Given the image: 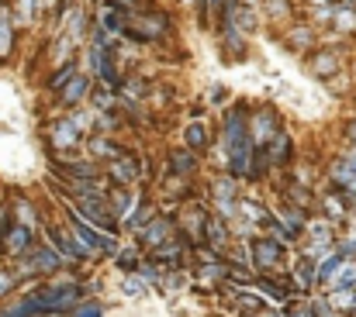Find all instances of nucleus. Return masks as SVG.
Masks as SVG:
<instances>
[{
    "mask_svg": "<svg viewBox=\"0 0 356 317\" xmlns=\"http://www.w3.org/2000/svg\"><path fill=\"white\" fill-rule=\"evenodd\" d=\"M353 148H356V145H353Z\"/></svg>",
    "mask_w": 356,
    "mask_h": 317,
    "instance_id": "obj_39",
    "label": "nucleus"
},
{
    "mask_svg": "<svg viewBox=\"0 0 356 317\" xmlns=\"http://www.w3.org/2000/svg\"><path fill=\"white\" fill-rule=\"evenodd\" d=\"M17 52V24L10 14V3L0 7V66L10 62V55Z\"/></svg>",
    "mask_w": 356,
    "mask_h": 317,
    "instance_id": "obj_17",
    "label": "nucleus"
},
{
    "mask_svg": "<svg viewBox=\"0 0 356 317\" xmlns=\"http://www.w3.org/2000/svg\"><path fill=\"white\" fill-rule=\"evenodd\" d=\"M80 73V59H66V62H59V66H52V73H49V80H45V94H59L73 76Z\"/></svg>",
    "mask_w": 356,
    "mask_h": 317,
    "instance_id": "obj_20",
    "label": "nucleus"
},
{
    "mask_svg": "<svg viewBox=\"0 0 356 317\" xmlns=\"http://www.w3.org/2000/svg\"><path fill=\"white\" fill-rule=\"evenodd\" d=\"M329 28L336 35H356V0H336V14Z\"/></svg>",
    "mask_w": 356,
    "mask_h": 317,
    "instance_id": "obj_22",
    "label": "nucleus"
},
{
    "mask_svg": "<svg viewBox=\"0 0 356 317\" xmlns=\"http://www.w3.org/2000/svg\"><path fill=\"white\" fill-rule=\"evenodd\" d=\"M197 169H201V152H194V148H187V145L166 152V176H173V180H191Z\"/></svg>",
    "mask_w": 356,
    "mask_h": 317,
    "instance_id": "obj_14",
    "label": "nucleus"
},
{
    "mask_svg": "<svg viewBox=\"0 0 356 317\" xmlns=\"http://www.w3.org/2000/svg\"><path fill=\"white\" fill-rule=\"evenodd\" d=\"M294 286H298V293H312L318 286V262L312 255L294 262Z\"/></svg>",
    "mask_w": 356,
    "mask_h": 317,
    "instance_id": "obj_19",
    "label": "nucleus"
},
{
    "mask_svg": "<svg viewBox=\"0 0 356 317\" xmlns=\"http://www.w3.org/2000/svg\"><path fill=\"white\" fill-rule=\"evenodd\" d=\"M305 66H308V73L315 80L329 83V80H336V76L346 73V49L343 45H315L305 55Z\"/></svg>",
    "mask_w": 356,
    "mask_h": 317,
    "instance_id": "obj_2",
    "label": "nucleus"
},
{
    "mask_svg": "<svg viewBox=\"0 0 356 317\" xmlns=\"http://www.w3.org/2000/svg\"><path fill=\"white\" fill-rule=\"evenodd\" d=\"M90 90H94V80L90 76H83V73H76L59 94H56V101L59 107H66V110H73V107H80L83 101H90Z\"/></svg>",
    "mask_w": 356,
    "mask_h": 317,
    "instance_id": "obj_16",
    "label": "nucleus"
},
{
    "mask_svg": "<svg viewBox=\"0 0 356 317\" xmlns=\"http://www.w3.org/2000/svg\"><path fill=\"white\" fill-rule=\"evenodd\" d=\"M332 228H336V221H329V217H308V228H305V234H308V241L332 248V245H336V234H332Z\"/></svg>",
    "mask_w": 356,
    "mask_h": 317,
    "instance_id": "obj_24",
    "label": "nucleus"
},
{
    "mask_svg": "<svg viewBox=\"0 0 356 317\" xmlns=\"http://www.w3.org/2000/svg\"><path fill=\"white\" fill-rule=\"evenodd\" d=\"M66 317H104V304L101 300H80Z\"/></svg>",
    "mask_w": 356,
    "mask_h": 317,
    "instance_id": "obj_33",
    "label": "nucleus"
},
{
    "mask_svg": "<svg viewBox=\"0 0 356 317\" xmlns=\"http://www.w3.org/2000/svg\"><path fill=\"white\" fill-rule=\"evenodd\" d=\"M350 317H356V304H353V314H350Z\"/></svg>",
    "mask_w": 356,
    "mask_h": 317,
    "instance_id": "obj_38",
    "label": "nucleus"
},
{
    "mask_svg": "<svg viewBox=\"0 0 356 317\" xmlns=\"http://www.w3.org/2000/svg\"><path fill=\"white\" fill-rule=\"evenodd\" d=\"M70 207L80 214V217H87L94 228H101V231H108V234H118L121 224L118 217L111 214V204H108V197H76V200H70Z\"/></svg>",
    "mask_w": 356,
    "mask_h": 317,
    "instance_id": "obj_6",
    "label": "nucleus"
},
{
    "mask_svg": "<svg viewBox=\"0 0 356 317\" xmlns=\"http://www.w3.org/2000/svg\"><path fill=\"white\" fill-rule=\"evenodd\" d=\"M329 180L339 194H346V200H356V148L343 152L332 166H329Z\"/></svg>",
    "mask_w": 356,
    "mask_h": 317,
    "instance_id": "obj_12",
    "label": "nucleus"
},
{
    "mask_svg": "<svg viewBox=\"0 0 356 317\" xmlns=\"http://www.w3.org/2000/svg\"><path fill=\"white\" fill-rule=\"evenodd\" d=\"M204 238H208V245H211V248L225 252V248L232 245V224H229L225 217L211 214V217H208V231H204Z\"/></svg>",
    "mask_w": 356,
    "mask_h": 317,
    "instance_id": "obj_21",
    "label": "nucleus"
},
{
    "mask_svg": "<svg viewBox=\"0 0 356 317\" xmlns=\"http://www.w3.org/2000/svg\"><path fill=\"white\" fill-rule=\"evenodd\" d=\"M145 176H152V173H149V162L138 159V155H131V152H124V155L108 162V180H111L115 187H135V183H142Z\"/></svg>",
    "mask_w": 356,
    "mask_h": 317,
    "instance_id": "obj_7",
    "label": "nucleus"
},
{
    "mask_svg": "<svg viewBox=\"0 0 356 317\" xmlns=\"http://www.w3.org/2000/svg\"><path fill=\"white\" fill-rule=\"evenodd\" d=\"M42 231H45V241H49V245H52V248H56V252H59V255H63L70 266L87 262V252L76 245V238H73L70 224H56V221H52V224H45Z\"/></svg>",
    "mask_w": 356,
    "mask_h": 317,
    "instance_id": "obj_9",
    "label": "nucleus"
},
{
    "mask_svg": "<svg viewBox=\"0 0 356 317\" xmlns=\"http://www.w3.org/2000/svg\"><path fill=\"white\" fill-rule=\"evenodd\" d=\"M180 3H187V7H194V10H197V7H204V0H180Z\"/></svg>",
    "mask_w": 356,
    "mask_h": 317,
    "instance_id": "obj_37",
    "label": "nucleus"
},
{
    "mask_svg": "<svg viewBox=\"0 0 356 317\" xmlns=\"http://www.w3.org/2000/svg\"><path fill=\"white\" fill-rule=\"evenodd\" d=\"M173 35V17L166 14V10H159V7H138V10H131V17H128V28H124V42H135V45H156V42H163V38H170Z\"/></svg>",
    "mask_w": 356,
    "mask_h": 317,
    "instance_id": "obj_1",
    "label": "nucleus"
},
{
    "mask_svg": "<svg viewBox=\"0 0 356 317\" xmlns=\"http://www.w3.org/2000/svg\"><path fill=\"white\" fill-rule=\"evenodd\" d=\"M346 138H350V145H356V117L346 121Z\"/></svg>",
    "mask_w": 356,
    "mask_h": 317,
    "instance_id": "obj_36",
    "label": "nucleus"
},
{
    "mask_svg": "<svg viewBox=\"0 0 356 317\" xmlns=\"http://www.w3.org/2000/svg\"><path fill=\"white\" fill-rule=\"evenodd\" d=\"M115 262H118L121 273H135V269L142 266V248H138V245H131V248H118V252H115Z\"/></svg>",
    "mask_w": 356,
    "mask_h": 317,
    "instance_id": "obj_30",
    "label": "nucleus"
},
{
    "mask_svg": "<svg viewBox=\"0 0 356 317\" xmlns=\"http://www.w3.org/2000/svg\"><path fill=\"white\" fill-rule=\"evenodd\" d=\"M17 283H21V276H17L14 269H0V300H7V297H14V290H17Z\"/></svg>",
    "mask_w": 356,
    "mask_h": 317,
    "instance_id": "obj_34",
    "label": "nucleus"
},
{
    "mask_svg": "<svg viewBox=\"0 0 356 317\" xmlns=\"http://www.w3.org/2000/svg\"><path fill=\"white\" fill-rule=\"evenodd\" d=\"M284 49H291L294 55H308L318 45V28L305 17V21H287L284 24Z\"/></svg>",
    "mask_w": 356,
    "mask_h": 317,
    "instance_id": "obj_10",
    "label": "nucleus"
},
{
    "mask_svg": "<svg viewBox=\"0 0 356 317\" xmlns=\"http://www.w3.org/2000/svg\"><path fill=\"white\" fill-rule=\"evenodd\" d=\"M45 138H49V148H56V152H73V148H80L83 131L73 124V117H56V121L45 124Z\"/></svg>",
    "mask_w": 356,
    "mask_h": 317,
    "instance_id": "obj_11",
    "label": "nucleus"
},
{
    "mask_svg": "<svg viewBox=\"0 0 356 317\" xmlns=\"http://www.w3.org/2000/svg\"><path fill=\"white\" fill-rule=\"evenodd\" d=\"M187 252H191V245H187L180 234H173V238H166L163 245H156V248L149 252V259H152L156 266H163V269H184V266H187Z\"/></svg>",
    "mask_w": 356,
    "mask_h": 317,
    "instance_id": "obj_13",
    "label": "nucleus"
},
{
    "mask_svg": "<svg viewBox=\"0 0 356 317\" xmlns=\"http://www.w3.org/2000/svg\"><path fill=\"white\" fill-rule=\"evenodd\" d=\"M329 304H332V311H339V314H353L356 290H329Z\"/></svg>",
    "mask_w": 356,
    "mask_h": 317,
    "instance_id": "obj_31",
    "label": "nucleus"
},
{
    "mask_svg": "<svg viewBox=\"0 0 356 317\" xmlns=\"http://www.w3.org/2000/svg\"><path fill=\"white\" fill-rule=\"evenodd\" d=\"M232 307H236L238 314H263V300H259L252 290H238V293H232Z\"/></svg>",
    "mask_w": 356,
    "mask_h": 317,
    "instance_id": "obj_28",
    "label": "nucleus"
},
{
    "mask_svg": "<svg viewBox=\"0 0 356 317\" xmlns=\"http://www.w3.org/2000/svg\"><path fill=\"white\" fill-rule=\"evenodd\" d=\"M225 197H238V180L232 173H222L211 180V200H225Z\"/></svg>",
    "mask_w": 356,
    "mask_h": 317,
    "instance_id": "obj_27",
    "label": "nucleus"
},
{
    "mask_svg": "<svg viewBox=\"0 0 356 317\" xmlns=\"http://www.w3.org/2000/svg\"><path fill=\"white\" fill-rule=\"evenodd\" d=\"M166 238H173V221L163 217V214H156L149 224H142V228L135 231V245H138L142 252H152V248L163 245Z\"/></svg>",
    "mask_w": 356,
    "mask_h": 317,
    "instance_id": "obj_15",
    "label": "nucleus"
},
{
    "mask_svg": "<svg viewBox=\"0 0 356 317\" xmlns=\"http://www.w3.org/2000/svg\"><path fill=\"white\" fill-rule=\"evenodd\" d=\"M87 148H90V155H94V159H108V162H111V159H118V155H124V148H121L118 142H111L108 135H94V138L87 142Z\"/></svg>",
    "mask_w": 356,
    "mask_h": 317,
    "instance_id": "obj_25",
    "label": "nucleus"
},
{
    "mask_svg": "<svg viewBox=\"0 0 356 317\" xmlns=\"http://www.w3.org/2000/svg\"><path fill=\"white\" fill-rule=\"evenodd\" d=\"M152 217H156V207H152V204H149V200H138V211L131 214V217H128V221H124V224H121V228H124V231H131V234H135V231H138V228H142V224H149V221H152Z\"/></svg>",
    "mask_w": 356,
    "mask_h": 317,
    "instance_id": "obj_29",
    "label": "nucleus"
},
{
    "mask_svg": "<svg viewBox=\"0 0 356 317\" xmlns=\"http://www.w3.org/2000/svg\"><path fill=\"white\" fill-rule=\"evenodd\" d=\"M322 207H325V217H329V221H343V217H346V194H339V190L329 194V197L322 200Z\"/></svg>",
    "mask_w": 356,
    "mask_h": 317,
    "instance_id": "obj_32",
    "label": "nucleus"
},
{
    "mask_svg": "<svg viewBox=\"0 0 356 317\" xmlns=\"http://www.w3.org/2000/svg\"><path fill=\"white\" fill-rule=\"evenodd\" d=\"M277 131H284V117L273 104H259L249 110V138L256 148H266Z\"/></svg>",
    "mask_w": 356,
    "mask_h": 317,
    "instance_id": "obj_4",
    "label": "nucleus"
},
{
    "mask_svg": "<svg viewBox=\"0 0 356 317\" xmlns=\"http://www.w3.org/2000/svg\"><path fill=\"white\" fill-rule=\"evenodd\" d=\"M266 159H270L273 169H287L294 162V142H291L287 131H277L273 135V142L266 145Z\"/></svg>",
    "mask_w": 356,
    "mask_h": 317,
    "instance_id": "obj_18",
    "label": "nucleus"
},
{
    "mask_svg": "<svg viewBox=\"0 0 356 317\" xmlns=\"http://www.w3.org/2000/svg\"><path fill=\"white\" fill-rule=\"evenodd\" d=\"M17 262H24L17 276H31V280L59 276V273L70 266V262H66V259H63V255H59V252H56L49 241H45V245H38V241H35V245L28 248V255H24V259H17Z\"/></svg>",
    "mask_w": 356,
    "mask_h": 317,
    "instance_id": "obj_3",
    "label": "nucleus"
},
{
    "mask_svg": "<svg viewBox=\"0 0 356 317\" xmlns=\"http://www.w3.org/2000/svg\"><path fill=\"white\" fill-rule=\"evenodd\" d=\"M249 255H252V269L273 273L287 262V245L277 241L273 234H256V238H249Z\"/></svg>",
    "mask_w": 356,
    "mask_h": 317,
    "instance_id": "obj_5",
    "label": "nucleus"
},
{
    "mask_svg": "<svg viewBox=\"0 0 356 317\" xmlns=\"http://www.w3.org/2000/svg\"><path fill=\"white\" fill-rule=\"evenodd\" d=\"M38 241V231L35 228H28V224H10L3 234H0V255L3 259H10V262H17V259H24L28 255V248Z\"/></svg>",
    "mask_w": 356,
    "mask_h": 317,
    "instance_id": "obj_8",
    "label": "nucleus"
},
{
    "mask_svg": "<svg viewBox=\"0 0 356 317\" xmlns=\"http://www.w3.org/2000/svg\"><path fill=\"white\" fill-rule=\"evenodd\" d=\"M10 214H14V221H17V224H28V228H35V231H38V207H35L28 197H17V200H14V207H10Z\"/></svg>",
    "mask_w": 356,
    "mask_h": 317,
    "instance_id": "obj_26",
    "label": "nucleus"
},
{
    "mask_svg": "<svg viewBox=\"0 0 356 317\" xmlns=\"http://www.w3.org/2000/svg\"><path fill=\"white\" fill-rule=\"evenodd\" d=\"M208 101H211V104H225V101H229V90H225V87H211V97H208Z\"/></svg>",
    "mask_w": 356,
    "mask_h": 317,
    "instance_id": "obj_35",
    "label": "nucleus"
},
{
    "mask_svg": "<svg viewBox=\"0 0 356 317\" xmlns=\"http://www.w3.org/2000/svg\"><path fill=\"white\" fill-rule=\"evenodd\" d=\"M184 145H187V148H194V152H208V145H211L208 121H201V117L187 121V128H184Z\"/></svg>",
    "mask_w": 356,
    "mask_h": 317,
    "instance_id": "obj_23",
    "label": "nucleus"
}]
</instances>
